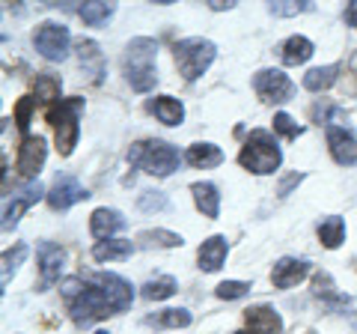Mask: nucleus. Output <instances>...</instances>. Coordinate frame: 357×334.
<instances>
[{"label": "nucleus", "instance_id": "obj_1", "mask_svg": "<svg viewBox=\"0 0 357 334\" xmlns=\"http://www.w3.org/2000/svg\"><path fill=\"white\" fill-rule=\"evenodd\" d=\"M60 289H63V298L69 302V314H72V319L77 322V326H89V322L105 319V317L114 314L105 293L98 289V284L89 286L86 281H81V277H66V281L60 284Z\"/></svg>", "mask_w": 357, "mask_h": 334}, {"label": "nucleus", "instance_id": "obj_2", "mask_svg": "<svg viewBox=\"0 0 357 334\" xmlns=\"http://www.w3.org/2000/svg\"><path fill=\"white\" fill-rule=\"evenodd\" d=\"M155 57H158V45L149 36H137L128 42L126 54H122V75L137 93H146L158 81L155 72Z\"/></svg>", "mask_w": 357, "mask_h": 334}, {"label": "nucleus", "instance_id": "obj_3", "mask_svg": "<svg viewBox=\"0 0 357 334\" xmlns=\"http://www.w3.org/2000/svg\"><path fill=\"white\" fill-rule=\"evenodd\" d=\"M280 161H283L280 143H277L271 131H265V129H253L248 143H244L241 152H238V164L244 170L259 173V176L274 173L277 167H280Z\"/></svg>", "mask_w": 357, "mask_h": 334}, {"label": "nucleus", "instance_id": "obj_4", "mask_svg": "<svg viewBox=\"0 0 357 334\" xmlns=\"http://www.w3.org/2000/svg\"><path fill=\"white\" fill-rule=\"evenodd\" d=\"M128 161L137 164L140 170H146L152 176H170L178 167V161H182V155H178V150L167 140H140L131 147Z\"/></svg>", "mask_w": 357, "mask_h": 334}, {"label": "nucleus", "instance_id": "obj_5", "mask_svg": "<svg viewBox=\"0 0 357 334\" xmlns=\"http://www.w3.org/2000/svg\"><path fill=\"white\" fill-rule=\"evenodd\" d=\"M81 108H84V99H60L48 110V122L54 126L60 155H72V150L77 147V135H81L77 117H81Z\"/></svg>", "mask_w": 357, "mask_h": 334}, {"label": "nucleus", "instance_id": "obj_6", "mask_svg": "<svg viewBox=\"0 0 357 334\" xmlns=\"http://www.w3.org/2000/svg\"><path fill=\"white\" fill-rule=\"evenodd\" d=\"M176 66H178V72L185 75V81H197L199 75H203L211 63H215V42H208L203 36H191V39H182V42H176Z\"/></svg>", "mask_w": 357, "mask_h": 334}, {"label": "nucleus", "instance_id": "obj_7", "mask_svg": "<svg viewBox=\"0 0 357 334\" xmlns=\"http://www.w3.org/2000/svg\"><path fill=\"white\" fill-rule=\"evenodd\" d=\"M69 39H72L69 27L60 24V21H42L36 27V33H33V45H36V51L51 63H60V60L69 57Z\"/></svg>", "mask_w": 357, "mask_h": 334}, {"label": "nucleus", "instance_id": "obj_8", "mask_svg": "<svg viewBox=\"0 0 357 334\" xmlns=\"http://www.w3.org/2000/svg\"><path fill=\"white\" fill-rule=\"evenodd\" d=\"M253 90L262 102L280 105V102H289V99H292L295 84L289 81V75H283L280 69H262V72L253 75Z\"/></svg>", "mask_w": 357, "mask_h": 334}, {"label": "nucleus", "instance_id": "obj_9", "mask_svg": "<svg viewBox=\"0 0 357 334\" xmlns=\"http://www.w3.org/2000/svg\"><path fill=\"white\" fill-rule=\"evenodd\" d=\"M89 191L75 180V176L69 173H63L54 180L51 185V191H48V206L54 209V212H66V209H72L75 203H81V200H86Z\"/></svg>", "mask_w": 357, "mask_h": 334}, {"label": "nucleus", "instance_id": "obj_10", "mask_svg": "<svg viewBox=\"0 0 357 334\" xmlns=\"http://www.w3.org/2000/svg\"><path fill=\"white\" fill-rule=\"evenodd\" d=\"M96 284L105 293V298H107V305H110L114 314H122V310L131 307V302H134V286L126 281V277H119L114 272H102V275H96Z\"/></svg>", "mask_w": 357, "mask_h": 334}, {"label": "nucleus", "instance_id": "obj_11", "mask_svg": "<svg viewBox=\"0 0 357 334\" xmlns=\"http://www.w3.org/2000/svg\"><path fill=\"white\" fill-rule=\"evenodd\" d=\"M45 159H48V147H45V138L39 135H24V140H21V147H18V173L21 176H27V180H33L39 170H42V164Z\"/></svg>", "mask_w": 357, "mask_h": 334}, {"label": "nucleus", "instance_id": "obj_12", "mask_svg": "<svg viewBox=\"0 0 357 334\" xmlns=\"http://www.w3.org/2000/svg\"><path fill=\"white\" fill-rule=\"evenodd\" d=\"M42 197H48V194H45V188H42L39 182H30V185H27L21 194H13V200H9L6 209H3V230H13V227H18L21 215H24L30 206H36Z\"/></svg>", "mask_w": 357, "mask_h": 334}, {"label": "nucleus", "instance_id": "obj_13", "mask_svg": "<svg viewBox=\"0 0 357 334\" xmlns=\"http://www.w3.org/2000/svg\"><path fill=\"white\" fill-rule=\"evenodd\" d=\"M63 266H66V251L60 248V245H54V242H42L39 245V275H42L45 286L60 281Z\"/></svg>", "mask_w": 357, "mask_h": 334}, {"label": "nucleus", "instance_id": "obj_14", "mask_svg": "<svg viewBox=\"0 0 357 334\" xmlns=\"http://www.w3.org/2000/svg\"><path fill=\"white\" fill-rule=\"evenodd\" d=\"M307 275H310V263H307V260L283 257V260H277V263H274L271 284H274L277 289H289V286H298Z\"/></svg>", "mask_w": 357, "mask_h": 334}, {"label": "nucleus", "instance_id": "obj_15", "mask_svg": "<svg viewBox=\"0 0 357 334\" xmlns=\"http://www.w3.org/2000/svg\"><path fill=\"white\" fill-rule=\"evenodd\" d=\"M328 147H331V155H333V161L337 164L351 167L357 161V140H354L351 131L331 126L328 129Z\"/></svg>", "mask_w": 357, "mask_h": 334}, {"label": "nucleus", "instance_id": "obj_16", "mask_svg": "<svg viewBox=\"0 0 357 334\" xmlns=\"http://www.w3.org/2000/svg\"><path fill=\"white\" fill-rule=\"evenodd\" d=\"M244 319H248L250 334H283V319H280V314H277L274 307H268V305L250 307L248 314H244Z\"/></svg>", "mask_w": 357, "mask_h": 334}, {"label": "nucleus", "instance_id": "obj_17", "mask_svg": "<svg viewBox=\"0 0 357 334\" xmlns=\"http://www.w3.org/2000/svg\"><path fill=\"white\" fill-rule=\"evenodd\" d=\"M122 227H126V218H122L116 209H96L93 218H89V233L98 239V242H107V239H114V233H119Z\"/></svg>", "mask_w": 357, "mask_h": 334}, {"label": "nucleus", "instance_id": "obj_18", "mask_svg": "<svg viewBox=\"0 0 357 334\" xmlns=\"http://www.w3.org/2000/svg\"><path fill=\"white\" fill-rule=\"evenodd\" d=\"M227 239L223 236H211L206 239L203 245H199V251H197V263H199V269L203 272H218L223 260H227Z\"/></svg>", "mask_w": 357, "mask_h": 334}, {"label": "nucleus", "instance_id": "obj_19", "mask_svg": "<svg viewBox=\"0 0 357 334\" xmlns=\"http://www.w3.org/2000/svg\"><path fill=\"white\" fill-rule=\"evenodd\" d=\"M191 194H194L197 209L206 218H218L220 215V194H218V188L211 185V182H194L191 185Z\"/></svg>", "mask_w": 357, "mask_h": 334}, {"label": "nucleus", "instance_id": "obj_20", "mask_svg": "<svg viewBox=\"0 0 357 334\" xmlns=\"http://www.w3.org/2000/svg\"><path fill=\"white\" fill-rule=\"evenodd\" d=\"M77 60H81L84 69L93 75L96 84L102 81V75H105V57H102V51H98V45H96L93 39H81V42H77Z\"/></svg>", "mask_w": 357, "mask_h": 334}, {"label": "nucleus", "instance_id": "obj_21", "mask_svg": "<svg viewBox=\"0 0 357 334\" xmlns=\"http://www.w3.org/2000/svg\"><path fill=\"white\" fill-rule=\"evenodd\" d=\"M312 54H316V48H312V42L307 36H289L283 45H280V57L286 66H301L307 63Z\"/></svg>", "mask_w": 357, "mask_h": 334}, {"label": "nucleus", "instance_id": "obj_22", "mask_svg": "<svg viewBox=\"0 0 357 334\" xmlns=\"http://www.w3.org/2000/svg\"><path fill=\"white\" fill-rule=\"evenodd\" d=\"M185 161L208 170V167L223 164V152H220V147H215V143H194V147H188Z\"/></svg>", "mask_w": 357, "mask_h": 334}, {"label": "nucleus", "instance_id": "obj_23", "mask_svg": "<svg viewBox=\"0 0 357 334\" xmlns=\"http://www.w3.org/2000/svg\"><path fill=\"white\" fill-rule=\"evenodd\" d=\"M149 110L164 122V126H178V122L185 119V108L173 96H158L155 102H149Z\"/></svg>", "mask_w": 357, "mask_h": 334}, {"label": "nucleus", "instance_id": "obj_24", "mask_svg": "<svg viewBox=\"0 0 357 334\" xmlns=\"http://www.w3.org/2000/svg\"><path fill=\"white\" fill-rule=\"evenodd\" d=\"M131 251H134V245L128 239H107V242H96L93 257L98 263H110V260H126V257H131Z\"/></svg>", "mask_w": 357, "mask_h": 334}, {"label": "nucleus", "instance_id": "obj_25", "mask_svg": "<svg viewBox=\"0 0 357 334\" xmlns=\"http://www.w3.org/2000/svg\"><path fill=\"white\" fill-rule=\"evenodd\" d=\"M337 75H340V66L337 63H331V66H316V69H310L304 75V87L310 93H321V90H328V87L337 81Z\"/></svg>", "mask_w": 357, "mask_h": 334}, {"label": "nucleus", "instance_id": "obj_26", "mask_svg": "<svg viewBox=\"0 0 357 334\" xmlns=\"http://www.w3.org/2000/svg\"><path fill=\"white\" fill-rule=\"evenodd\" d=\"M114 13H116V6L114 3H102V0H93V3H84L81 9H77V15H81L84 24H89V27L107 24V18Z\"/></svg>", "mask_w": 357, "mask_h": 334}, {"label": "nucleus", "instance_id": "obj_27", "mask_svg": "<svg viewBox=\"0 0 357 334\" xmlns=\"http://www.w3.org/2000/svg\"><path fill=\"white\" fill-rule=\"evenodd\" d=\"M319 239H321V245H325V248H340V245L345 242V221L337 218V215L325 218V221L319 224Z\"/></svg>", "mask_w": 357, "mask_h": 334}, {"label": "nucleus", "instance_id": "obj_28", "mask_svg": "<svg viewBox=\"0 0 357 334\" xmlns=\"http://www.w3.org/2000/svg\"><path fill=\"white\" fill-rule=\"evenodd\" d=\"M191 314H188L185 307H170V310H161V314H155L149 317L152 326H158V328H188L191 326Z\"/></svg>", "mask_w": 357, "mask_h": 334}, {"label": "nucleus", "instance_id": "obj_29", "mask_svg": "<svg viewBox=\"0 0 357 334\" xmlns=\"http://www.w3.org/2000/svg\"><path fill=\"white\" fill-rule=\"evenodd\" d=\"M60 78L57 75H36V81H33V93H36V102H57L60 99Z\"/></svg>", "mask_w": 357, "mask_h": 334}, {"label": "nucleus", "instance_id": "obj_30", "mask_svg": "<svg viewBox=\"0 0 357 334\" xmlns=\"http://www.w3.org/2000/svg\"><path fill=\"white\" fill-rule=\"evenodd\" d=\"M176 289H178L176 277L161 275V277H155V281H149L146 286H143V298H149V302H164V298H170Z\"/></svg>", "mask_w": 357, "mask_h": 334}, {"label": "nucleus", "instance_id": "obj_31", "mask_svg": "<svg viewBox=\"0 0 357 334\" xmlns=\"http://www.w3.org/2000/svg\"><path fill=\"white\" fill-rule=\"evenodd\" d=\"M312 286H316V296H319V298H325L328 305H333V307H345V305H349V298L337 293V286H333L331 275L319 272V275H316V281H312Z\"/></svg>", "mask_w": 357, "mask_h": 334}, {"label": "nucleus", "instance_id": "obj_32", "mask_svg": "<svg viewBox=\"0 0 357 334\" xmlns=\"http://www.w3.org/2000/svg\"><path fill=\"white\" fill-rule=\"evenodd\" d=\"M137 242L143 248H176V245H182V236H176L170 230H146L137 236Z\"/></svg>", "mask_w": 357, "mask_h": 334}, {"label": "nucleus", "instance_id": "obj_33", "mask_svg": "<svg viewBox=\"0 0 357 334\" xmlns=\"http://www.w3.org/2000/svg\"><path fill=\"white\" fill-rule=\"evenodd\" d=\"M27 254H30L27 245H15L13 251H6V254H3V281H0V284H3V289L9 286V277L18 272V266L27 260Z\"/></svg>", "mask_w": 357, "mask_h": 334}, {"label": "nucleus", "instance_id": "obj_34", "mask_svg": "<svg viewBox=\"0 0 357 334\" xmlns=\"http://www.w3.org/2000/svg\"><path fill=\"white\" fill-rule=\"evenodd\" d=\"M274 131H280L283 138L295 140V138L304 135V126H298V122L289 117V114H274Z\"/></svg>", "mask_w": 357, "mask_h": 334}, {"label": "nucleus", "instance_id": "obj_35", "mask_svg": "<svg viewBox=\"0 0 357 334\" xmlns=\"http://www.w3.org/2000/svg\"><path fill=\"white\" fill-rule=\"evenodd\" d=\"M137 206L143 209V212H161V209H167V194H161V191H143L137 197Z\"/></svg>", "mask_w": 357, "mask_h": 334}, {"label": "nucleus", "instance_id": "obj_36", "mask_svg": "<svg viewBox=\"0 0 357 334\" xmlns=\"http://www.w3.org/2000/svg\"><path fill=\"white\" fill-rule=\"evenodd\" d=\"M250 289V284L248 281H223V284H218V298H227V302H232V298H241L244 293Z\"/></svg>", "mask_w": 357, "mask_h": 334}, {"label": "nucleus", "instance_id": "obj_37", "mask_svg": "<svg viewBox=\"0 0 357 334\" xmlns=\"http://www.w3.org/2000/svg\"><path fill=\"white\" fill-rule=\"evenodd\" d=\"M36 108V99H30V96H24L18 102V108H15V122H18V129L21 131H27V126H30V110Z\"/></svg>", "mask_w": 357, "mask_h": 334}, {"label": "nucleus", "instance_id": "obj_38", "mask_svg": "<svg viewBox=\"0 0 357 334\" xmlns=\"http://www.w3.org/2000/svg\"><path fill=\"white\" fill-rule=\"evenodd\" d=\"M268 9L274 15H298V13H310L312 3H292V0H286V3H271Z\"/></svg>", "mask_w": 357, "mask_h": 334}, {"label": "nucleus", "instance_id": "obj_39", "mask_svg": "<svg viewBox=\"0 0 357 334\" xmlns=\"http://www.w3.org/2000/svg\"><path fill=\"white\" fill-rule=\"evenodd\" d=\"M301 180H304V173H292V176H289V180H283V185H280V197H286V194H289V188L298 185Z\"/></svg>", "mask_w": 357, "mask_h": 334}, {"label": "nucleus", "instance_id": "obj_40", "mask_svg": "<svg viewBox=\"0 0 357 334\" xmlns=\"http://www.w3.org/2000/svg\"><path fill=\"white\" fill-rule=\"evenodd\" d=\"M345 21H349V24L357 30V0H354V3H349V9H345Z\"/></svg>", "mask_w": 357, "mask_h": 334}, {"label": "nucleus", "instance_id": "obj_41", "mask_svg": "<svg viewBox=\"0 0 357 334\" xmlns=\"http://www.w3.org/2000/svg\"><path fill=\"white\" fill-rule=\"evenodd\" d=\"M211 9H232V3H220V0H211Z\"/></svg>", "mask_w": 357, "mask_h": 334}, {"label": "nucleus", "instance_id": "obj_42", "mask_svg": "<svg viewBox=\"0 0 357 334\" xmlns=\"http://www.w3.org/2000/svg\"><path fill=\"white\" fill-rule=\"evenodd\" d=\"M96 334H107V331H96Z\"/></svg>", "mask_w": 357, "mask_h": 334}, {"label": "nucleus", "instance_id": "obj_43", "mask_svg": "<svg viewBox=\"0 0 357 334\" xmlns=\"http://www.w3.org/2000/svg\"><path fill=\"white\" fill-rule=\"evenodd\" d=\"M241 334H244V331H241Z\"/></svg>", "mask_w": 357, "mask_h": 334}]
</instances>
